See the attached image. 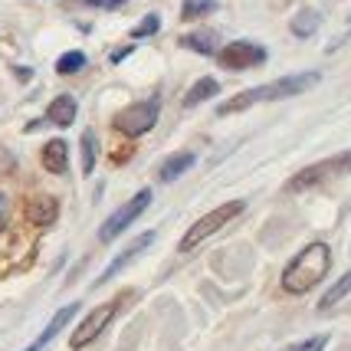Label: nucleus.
<instances>
[{
	"mask_svg": "<svg viewBox=\"0 0 351 351\" xmlns=\"http://www.w3.org/2000/svg\"><path fill=\"white\" fill-rule=\"evenodd\" d=\"M43 168L49 174H62V171L69 168V145L62 141V138H53V141H46L43 145Z\"/></svg>",
	"mask_w": 351,
	"mask_h": 351,
	"instance_id": "12",
	"label": "nucleus"
},
{
	"mask_svg": "<svg viewBox=\"0 0 351 351\" xmlns=\"http://www.w3.org/2000/svg\"><path fill=\"white\" fill-rule=\"evenodd\" d=\"M82 66H86V53L69 49V53H62L60 60H56V73H60V76H76Z\"/></svg>",
	"mask_w": 351,
	"mask_h": 351,
	"instance_id": "19",
	"label": "nucleus"
},
{
	"mask_svg": "<svg viewBox=\"0 0 351 351\" xmlns=\"http://www.w3.org/2000/svg\"><path fill=\"white\" fill-rule=\"evenodd\" d=\"M217 92H220V82H217V79H210V76H204V79H197V82L187 89V95H184V106L194 108V106H200V102H207V99H214Z\"/></svg>",
	"mask_w": 351,
	"mask_h": 351,
	"instance_id": "16",
	"label": "nucleus"
},
{
	"mask_svg": "<svg viewBox=\"0 0 351 351\" xmlns=\"http://www.w3.org/2000/svg\"><path fill=\"white\" fill-rule=\"evenodd\" d=\"M158 115H161V99L152 95V99H145V102H132V106H125L115 119H112V128L115 132H122L128 138H138V135H148L154 125H158Z\"/></svg>",
	"mask_w": 351,
	"mask_h": 351,
	"instance_id": "5",
	"label": "nucleus"
},
{
	"mask_svg": "<svg viewBox=\"0 0 351 351\" xmlns=\"http://www.w3.org/2000/svg\"><path fill=\"white\" fill-rule=\"evenodd\" d=\"M76 99L73 95H56L53 102H49V108H46V122L56 125V128H69V125L76 122Z\"/></svg>",
	"mask_w": 351,
	"mask_h": 351,
	"instance_id": "11",
	"label": "nucleus"
},
{
	"mask_svg": "<svg viewBox=\"0 0 351 351\" xmlns=\"http://www.w3.org/2000/svg\"><path fill=\"white\" fill-rule=\"evenodd\" d=\"M158 27H161V16L158 14H148L141 23H138L135 30H132V40H145V36H154L158 33Z\"/></svg>",
	"mask_w": 351,
	"mask_h": 351,
	"instance_id": "22",
	"label": "nucleus"
},
{
	"mask_svg": "<svg viewBox=\"0 0 351 351\" xmlns=\"http://www.w3.org/2000/svg\"><path fill=\"white\" fill-rule=\"evenodd\" d=\"M351 292V269L345 276H341V279H338L335 286H332V289L325 292V295H322V302H319V308L322 312H328V308H335L338 302H341V299H345V295H348Z\"/></svg>",
	"mask_w": 351,
	"mask_h": 351,
	"instance_id": "18",
	"label": "nucleus"
},
{
	"mask_svg": "<svg viewBox=\"0 0 351 351\" xmlns=\"http://www.w3.org/2000/svg\"><path fill=\"white\" fill-rule=\"evenodd\" d=\"M73 3H86V7H102V10H115V7H122L128 0H73Z\"/></svg>",
	"mask_w": 351,
	"mask_h": 351,
	"instance_id": "24",
	"label": "nucleus"
},
{
	"mask_svg": "<svg viewBox=\"0 0 351 351\" xmlns=\"http://www.w3.org/2000/svg\"><path fill=\"white\" fill-rule=\"evenodd\" d=\"M181 46L194 49L200 56H214L217 46H220V36H217V30H194L191 36H181Z\"/></svg>",
	"mask_w": 351,
	"mask_h": 351,
	"instance_id": "15",
	"label": "nucleus"
},
{
	"mask_svg": "<svg viewBox=\"0 0 351 351\" xmlns=\"http://www.w3.org/2000/svg\"><path fill=\"white\" fill-rule=\"evenodd\" d=\"M345 174H351V152L332 154V158H325V161H315V165L302 168L299 174L289 178L286 191H308V187L328 184V181H335V178H345Z\"/></svg>",
	"mask_w": 351,
	"mask_h": 351,
	"instance_id": "4",
	"label": "nucleus"
},
{
	"mask_svg": "<svg viewBox=\"0 0 351 351\" xmlns=\"http://www.w3.org/2000/svg\"><path fill=\"white\" fill-rule=\"evenodd\" d=\"M214 56H217V62H220L223 69L240 73V69H256V66L266 62V46L253 43V40H233V43L220 46Z\"/></svg>",
	"mask_w": 351,
	"mask_h": 351,
	"instance_id": "8",
	"label": "nucleus"
},
{
	"mask_svg": "<svg viewBox=\"0 0 351 351\" xmlns=\"http://www.w3.org/2000/svg\"><path fill=\"white\" fill-rule=\"evenodd\" d=\"M322 27V14L319 10H312V7H306V10H299V14L292 16L289 30L299 36V40H306V36H312V33Z\"/></svg>",
	"mask_w": 351,
	"mask_h": 351,
	"instance_id": "17",
	"label": "nucleus"
},
{
	"mask_svg": "<svg viewBox=\"0 0 351 351\" xmlns=\"http://www.w3.org/2000/svg\"><path fill=\"white\" fill-rule=\"evenodd\" d=\"M322 79V73L308 69V73H295V76H282L273 79L266 86H253L246 92H237L233 99H227L223 106L217 108V115H233V112H243V108H253L260 102H282V99H292V95H302L306 89H312Z\"/></svg>",
	"mask_w": 351,
	"mask_h": 351,
	"instance_id": "1",
	"label": "nucleus"
},
{
	"mask_svg": "<svg viewBox=\"0 0 351 351\" xmlns=\"http://www.w3.org/2000/svg\"><path fill=\"white\" fill-rule=\"evenodd\" d=\"M214 10H217V0H184L181 20H200V16L214 14Z\"/></svg>",
	"mask_w": 351,
	"mask_h": 351,
	"instance_id": "20",
	"label": "nucleus"
},
{
	"mask_svg": "<svg viewBox=\"0 0 351 351\" xmlns=\"http://www.w3.org/2000/svg\"><path fill=\"white\" fill-rule=\"evenodd\" d=\"M194 161H197V154H194V152H178V154H171V158H165V165H161V171H158V178H161L165 184L178 181L184 171L194 168Z\"/></svg>",
	"mask_w": 351,
	"mask_h": 351,
	"instance_id": "14",
	"label": "nucleus"
},
{
	"mask_svg": "<svg viewBox=\"0 0 351 351\" xmlns=\"http://www.w3.org/2000/svg\"><path fill=\"white\" fill-rule=\"evenodd\" d=\"M95 148H99V145H95V132H86V135H82V174H86V178L95 171Z\"/></svg>",
	"mask_w": 351,
	"mask_h": 351,
	"instance_id": "21",
	"label": "nucleus"
},
{
	"mask_svg": "<svg viewBox=\"0 0 351 351\" xmlns=\"http://www.w3.org/2000/svg\"><path fill=\"white\" fill-rule=\"evenodd\" d=\"M246 210L243 200H227V204H220V207H214L210 214H204L197 220V223H191V230L181 237V243H178V250L181 253H191V250H197L207 237H214L217 230H223L230 223V220H237V217Z\"/></svg>",
	"mask_w": 351,
	"mask_h": 351,
	"instance_id": "3",
	"label": "nucleus"
},
{
	"mask_svg": "<svg viewBox=\"0 0 351 351\" xmlns=\"http://www.w3.org/2000/svg\"><path fill=\"white\" fill-rule=\"evenodd\" d=\"M152 243H154V230H145V233H141L138 240H132V243L125 246L122 253H119L115 260L108 263V266L102 269V273L95 276V282H92V286H95V289H99V286H106V282L112 279V276H119V273L125 269V266H128V263H135L138 256H141V253H145V250H148Z\"/></svg>",
	"mask_w": 351,
	"mask_h": 351,
	"instance_id": "9",
	"label": "nucleus"
},
{
	"mask_svg": "<svg viewBox=\"0 0 351 351\" xmlns=\"http://www.w3.org/2000/svg\"><path fill=\"white\" fill-rule=\"evenodd\" d=\"M148 204H152V191L145 187V191H138V194L128 200V204H122L119 210H112V217H108L106 223L99 227V240H102V243H112L119 233H125V230L132 227L138 217L148 210Z\"/></svg>",
	"mask_w": 351,
	"mask_h": 351,
	"instance_id": "7",
	"label": "nucleus"
},
{
	"mask_svg": "<svg viewBox=\"0 0 351 351\" xmlns=\"http://www.w3.org/2000/svg\"><path fill=\"white\" fill-rule=\"evenodd\" d=\"M76 312H79V302H69V306H62L60 312H56V315L49 319V325H46L43 332H40L36 338H33V341H30V345H27L23 351H43L46 345H49V341H53V338H56V335L62 332V328L69 325V322L76 319Z\"/></svg>",
	"mask_w": 351,
	"mask_h": 351,
	"instance_id": "10",
	"label": "nucleus"
},
{
	"mask_svg": "<svg viewBox=\"0 0 351 351\" xmlns=\"http://www.w3.org/2000/svg\"><path fill=\"white\" fill-rule=\"evenodd\" d=\"M125 299H128V295H119V299H112V302H102V306L92 308L89 315L79 322L76 332H73V338H69V348L79 351V348H86V345H92V341H95V338H99L108 325H112V319L119 315V308H122Z\"/></svg>",
	"mask_w": 351,
	"mask_h": 351,
	"instance_id": "6",
	"label": "nucleus"
},
{
	"mask_svg": "<svg viewBox=\"0 0 351 351\" xmlns=\"http://www.w3.org/2000/svg\"><path fill=\"white\" fill-rule=\"evenodd\" d=\"M325 345H328V335H312L306 341H295V345H289V348H282V351H325Z\"/></svg>",
	"mask_w": 351,
	"mask_h": 351,
	"instance_id": "23",
	"label": "nucleus"
},
{
	"mask_svg": "<svg viewBox=\"0 0 351 351\" xmlns=\"http://www.w3.org/2000/svg\"><path fill=\"white\" fill-rule=\"evenodd\" d=\"M27 217H30L36 227H49V223H56V217H60V200L56 197H33L30 207H27Z\"/></svg>",
	"mask_w": 351,
	"mask_h": 351,
	"instance_id": "13",
	"label": "nucleus"
},
{
	"mask_svg": "<svg viewBox=\"0 0 351 351\" xmlns=\"http://www.w3.org/2000/svg\"><path fill=\"white\" fill-rule=\"evenodd\" d=\"M332 269V250L328 243H308L306 250H299V256L282 269V289L292 295L315 289L322 279Z\"/></svg>",
	"mask_w": 351,
	"mask_h": 351,
	"instance_id": "2",
	"label": "nucleus"
}]
</instances>
